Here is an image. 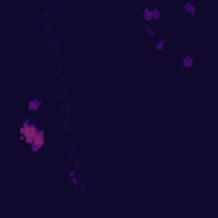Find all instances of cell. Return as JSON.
<instances>
[{"mask_svg": "<svg viewBox=\"0 0 218 218\" xmlns=\"http://www.w3.org/2000/svg\"><path fill=\"white\" fill-rule=\"evenodd\" d=\"M21 135H22V138L26 140V142L33 147V150L34 152H38L39 150V147L43 145V142H44V135H43V131H38V130L34 128V126H31L29 123H26L21 128Z\"/></svg>", "mask_w": 218, "mask_h": 218, "instance_id": "obj_1", "label": "cell"}, {"mask_svg": "<svg viewBox=\"0 0 218 218\" xmlns=\"http://www.w3.org/2000/svg\"><path fill=\"white\" fill-rule=\"evenodd\" d=\"M142 17L145 21H159L160 19V10L159 9H145Z\"/></svg>", "mask_w": 218, "mask_h": 218, "instance_id": "obj_2", "label": "cell"}, {"mask_svg": "<svg viewBox=\"0 0 218 218\" xmlns=\"http://www.w3.org/2000/svg\"><path fill=\"white\" fill-rule=\"evenodd\" d=\"M39 107H41V99H38V97H34V99H31L27 102V109L29 111H33V113L34 111H38Z\"/></svg>", "mask_w": 218, "mask_h": 218, "instance_id": "obj_3", "label": "cell"}, {"mask_svg": "<svg viewBox=\"0 0 218 218\" xmlns=\"http://www.w3.org/2000/svg\"><path fill=\"white\" fill-rule=\"evenodd\" d=\"M182 9L189 15H196V7H194V4H191V2H186V4L182 5Z\"/></svg>", "mask_w": 218, "mask_h": 218, "instance_id": "obj_4", "label": "cell"}, {"mask_svg": "<svg viewBox=\"0 0 218 218\" xmlns=\"http://www.w3.org/2000/svg\"><path fill=\"white\" fill-rule=\"evenodd\" d=\"M193 58L189 56V55H186L184 58H182V66H184V68H191V66H193Z\"/></svg>", "mask_w": 218, "mask_h": 218, "instance_id": "obj_5", "label": "cell"}, {"mask_svg": "<svg viewBox=\"0 0 218 218\" xmlns=\"http://www.w3.org/2000/svg\"><path fill=\"white\" fill-rule=\"evenodd\" d=\"M70 177H72V182H73L75 186H79V177H77V174H75L73 171L70 172Z\"/></svg>", "mask_w": 218, "mask_h": 218, "instance_id": "obj_6", "label": "cell"}, {"mask_svg": "<svg viewBox=\"0 0 218 218\" xmlns=\"http://www.w3.org/2000/svg\"><path fill=\"white\" fill-rule=\"evenodd\" d=\"M164 46H165V41H159V43H157V50H162V48H164Z\"/></svg>", "mask_w": 218, "mask_h": 218, "instance_id": "obj_7", "label": "cell"}]
</instances>
